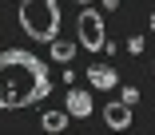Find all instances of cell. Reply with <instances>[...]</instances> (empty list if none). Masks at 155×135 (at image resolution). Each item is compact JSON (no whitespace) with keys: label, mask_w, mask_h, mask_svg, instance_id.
<instances>
[{"label":"cell","mask_w":155,"mask_h":135,"mask_svg":"<svg viewBox=\"0 0 155 135\" xmlns=\"http://www.w3.org/2000/svg\"><path fill=\"white\" fill-rule=\"evenodd\" d=\"M72 56H76V44H68V40H52V60H56V64H72Z\"/></svg>","instance_id":"8"},{"label":"cell","mask_w":155,"mask_h":135,"mask_svg":"<svg viewBox=\"0 0 155 135\" xmlns=\"http://www.w3.org/2000/svg\"><path fill=\"white\" fill-rule=\"evenodd\" d=\"M127 52L139 56V52H143V36H131V40H127Z\"/></svg>","instance_id":"10"},{"label":"cell","mask_w":155,"mask_h":135,"mask_svg":"<svg viewBox=\"0 0 155 135\" xmlns=\"http://www.w3.org/2000/svg\"><path fill=\"white\" fill-rule=\"evenodd\" d=\"M80 4H91V0H80Z\"/></svg>","instance_id":"13"},{"label":"cell","mask_w":155,"mask_h":135,"mask_svg":"<svg viewBox=\"0 0 155 135\" xmlns=\"http://www.w3.org/2000/svg\"><path fill=\"white\" fill-rule=\"evenodd\" d=\"M104 119H107L111 131H127L131 127V104H123V99H119V104H107L104 107Z\"/></svg>","instance_id":"5"},{"label":"cell","mask_w":155,"mask_h":135,"mask_svg":"<svg viewBox=\"0 0 155 135\" xmlns=\"http://www.w3.org/2000/svg\"><path fill=\"white\" fill-rule=\"evenodd\" d=\"M119 99H123V104H131V107H135V104H139V91H135V87H123V91H119Z\"/></svg>","instance_id":"9"},{"label":"cell","mask_w":155,"mask_h":135,"mask_svg":"<svg viewBox=\"0 0 155 135\" xmlns=\"http://www.w3.org/2000/svg\"><path fill=\"white\" fill-rule=\"evenodd\" d=\"M20 28L28 32V40L52 44L60 36V4L56 0H20Z\"/></svg>","instance_id":"2"},{"label":"cell","mask_w":155,"mask_h":135,"mask_svg":"<svg viewBox=\"0 0 155 135\" xmlns=\"http://www.w3.org/2000/svg\"><path fill=\"white\" fill-rule=\"evenodd\" d=\"M147 20H151V32H155V12H151V16H147Z\"/></svg>","instance_id":"12"},{"label":"cell","mask_w":155,"mask_h":135,"mask_svg":"<svg viewBox=\"0 0 155 135\" xmlns=\"http://www.w3.org/2000/svg\"><path fill=\"white\" fill-rule=\"evenodd\" d=\"M64 107H68V115H76V119H87V115H91V95H87L84 87H68Z\"/></svg>","instance_id":"6"},{"label":"cell","mask_w":155,"mask_h":135,"mask_svg":"<svg viewBox=\"0 0 155 135\" xmlns=\"http://www.w3.org/2000/svg\"><path fill=\"white\" fill-rule=\"evenodd\" d=\"M52 95V72L32 52H0V111H20Z\"/></svg>","instance_id":"1"},{"label":"cell","mask_w":155,"mask_h":135,"mask_svg":"<svg viewBox=\"0 0 155 135\" xmlns=\"http://www.w3.org/2000/svg\"><path fill=\"white\" fill-rule=\"evenodd\" d=\"M87 84L96 91H111V87H119V72L107 68V64H91L87 68Z\"/></svg>","instance_id":"4"},{"label":"cell","mask_w":155,"mask_h":135,"mask_svg":"<svg viewBox=\"0 0 155 135\" xmlns=\"http://www.w3.org/2000/svg\"><path fill=\"white\" fill-rule=\"evenodd\" d=\"M80 44H84V52H100L104 44H107V32H104V16L96 12V8H84L80 12Z\"/></svg>","instance_id":"3"},{"label":"cell","mask_w":155,"mask_h":135,"mask_svg":"<svg viewBox=\"0 0 155 135\" xmlns=\"http://www.w3.org/2000/svg\"><path fill=\"white\" fill-rule=\"evenodd\" d=\"M100 4H104V8H115V4H119V0H100Z\"/></svg>","instance_id":"11"},{"label":"cell","mask_w":155,"mask_h":135,"mask_svg":"<svg viewBox=\"0 0 155 135\" xmlns=\"http://www.w3.org/2000/svg\"><path fill=\"white\" fill-rule=\"evenodd\" d=\"M151 72H155V64H151Z\"/></svg>","instance_id":"14"},{"label":"cell","mask_w":155,"mask_h":135,"mask_svg":"<svg viewBox=\"0 0 155 135\" xmlns=\"http://www.w3.org/2000/svg\"><path fill=\"white\" fill-rule=\"evenodd\" d=\"M68 119H72V115H68V107H64V111H56V107H48V111L40 115V127L56 135V131H64V127H68Z\"/></svg>","instance_id":"7"}]
</instances>
